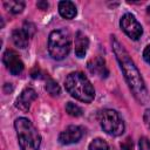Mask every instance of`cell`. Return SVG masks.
Masks as SVG:
<instances>
[{
	"label": "cell",
	"instance_id": "6da1fadb",
	"mask_svg": "<svg viewBox=\"0 0 150 150\" xmlns=\"http://www.w3.org/2000/svg\"><path fill=\"white\" fill-rule=\"evenodd\" d=\"M111 45H112V50L118 61L120 68L124 75L131 91L134 93L135 97L139 102H142V103L145 102L148 100V91H146L144 81L141 76V73L138 71V69L135 66L131 57L129 56V53L114 36L111 40Z\"/></svg>",
	"mask_w": 150,
	"mask_h": 150
},
{
	"label": "cell",
	"instance_id": "7a4b0ae2",
	"mask_svg": "<svg viewBox=\"0 0 150 150\" xmlns=\"http://www.w3.org/2000/svg\"><path fill=\"white\" fill-rule=\"evenodd\" d=\"M66 90L76 100L90 103L95 97V89L88 77L81 71L70 73L64 81Z\"/></svg>",
	"mask_w": 150,
	"mask_h": 150
},
{
	"label": "cell",
	"instance_id": "3957f363",
	"mask_svg": "<svg viewBox=\"0 0 150 150\" xmlns=\"http://www.w3.org/2000/svg\"><path fill=\"white\" fill-rule=\"evenodd\" d=\"M14 128L21 150H39L41 144V136L28 118H16L14 122Z\"/></svg>",
	"mask_w": 150,
	"mask_h": 150
},
{
	"label": "cell",
	"instance_id": "277c9868",
	"mask_svg": "<svg viewBox=\"0 0 150 150\" xmlns=\"http://www.w3.org/2000/svg\"><path fill=\"white\" fill-rule=\"evenodd\" d=\"M70 35L66 29H56L49 34L48 52L54 60H63L70 50Z\"/></svg>",
	"mask_w": 150,
	"mask_h": 150
},
{
	"label": "cell",
	"instance_id": "5b68a950",
	"mask_svg": "<svg viewBox=\"0 0 150 150\" xmlns=\"http://www.w3.org/2000/svg\"><path fill=\"white\" fill-rule=\"evenodd\" d=\"M98 121L103 131L110 136H120L124 131V122L116 110L105 109L101 111Z\"/></svg>",
	"mask_w": 150,
	"mask_h": 150
},
{
	"label": "cell",
	"instance_id": "8992f818",
	"mask_svg": "<svg viewBox=\"0 0 150 150\" xmlns=\"http://www.w3.org/2000/svg\"><path fill=\"white\" fill-rule=\"evenodd\" d=\"M120 26L122 28V30L132 40H137L141 38V35L143 34V28L141 26V23L137 21V19L130 14V13H125L121 20H120Z\"/></svg>",
	"mask_w": 150,
	"mask_h": 150
},
{
	"label": "cell",
	"instance_id": "52a82bcc",
	"mask_svg": "<svg viewBox=\"0 0 150 150\" xmlns=\"http://www.w3.org/2000/svg\"><path fill=\"white\" fill-rule=\"evenodd\" d=\"M2 62L12 75H19L23 70V62L21 61L19 55L12 49H7L4 53Z\"/></svg>",
	"mask_w": 150,
	"mask_h": 150
},
{
	"label": "cell",
	"instance_id": "ba28073f",
	"mask_svg": "<svg viewBox=\"0 0 150 150\" xmlns=\"http://www.w3.org/2000/svg\"><path fill=\"white\" fill-rule=\"evenodd\" d=\"M83 136V130L79 125H69L59 135V142L63 145L77 143Z\"/></svg>",
	"mask_w": 150,
	"mask_h": 150
},
{
	"label": "cell",
	"instance_id": "9c48e42d",
	"mask_svg": "<svg viewBox=\"0 0 150 150\" xmlns=\"http://www.w3.org/2000/svg\"><path fill=\"white\" fill-rule=\"evenodd\" d=\"M38 97L36 91L33 88H26L21 91V94L15 100V107L21 111H28L32 102Z\"/></svg>",
	"mask_w": 150,
	"mask_h": 150
},
{
	"label": "cell",
	"instance_id": "30bf717a",
	"mask_svg": "<svg viewBox=\"0 0 150 150\" xmlns=\"http://www.w3.org/2000/svg\"><path fill=\"white\" fill-rule=\"evenodd\" d=\"M88 69L91 74L97 75L100 77H107L109 74L107 66H105V61L101 56H97V57L90 60L88 62Z\"/></svg>",
	"mask_w": 150,
	"mask_h": 150
},
{
	"label": "cell",
	"instance_id": "8fae6325",
	"mask_svg": "<svg viewBox=\"0 0 150 150\" xmlns=\"http://www.w3.org/2000/svg\"><path fill=\"white\" fill-rule=\"evenodd\" d=\"M89 47V39L81 30L75 34V54L77 57H84Z\"/></svg>",
	"mask_w": 150,
	"mask_h": 150
},
{
	"label": "cell",
	"instance_id": "7c38bea8",
	"mask_svg": "<svg viewBox=\"0 0 150 150\" xmlns=\"http://www.w3.org/2000/svg\"><path fill=\"white\" fill-rule=\"evenodd\" d=\"M59 13L64 19H74L76 16V6L71 1H60L59 2Z\"/></svg>",
	"mask_w": 150,
	"mask_h": 150
},
{
	"label": "cell",
	"instance_id": "4fadbf2b",
	"mask_svg": "<svg viewBox=\"0 0 150 150\" xmlns=\"http://www.w3.org/2000/svg\"><path fill=\"white\" fill-rule=\"evenodd\" d=\"M12 40L14 42V45L19 48H26L28 46V40H29V35L22 29V28H18L15 30H13L12 33Z\"/></svg>",
	"mask_w": 150,
	"mask_h": 150
},
{
	"label": "cell",
	"instance_id": "5bb4252c",
	"mask_svg": "<svg viewBox=\"0 0 150 150\" xmlns=\"http://www.w3.org/2000/svg\"><path fill=\"white\" fill-rule=\"evenodd\" d=\"M6 9H8L11 13L13 14H19L22 12V9L25 8V2L23 1H19V0H9V1H5L4 2Z\"/></svg>",
	"mask_w": 150,
	"mask_h": 150
},
{
	"label": "cell",
	"instance_id": "9a60e30c",
	"mask_svg": "<svg viewBox=\"0 0 150 150\" xmlns=\"http://www.w3.org/2000/svg\"><path fill=\"white\" fill-rule=\"evenodd\" d=\"M46 90L48 94H50L52 96H59L60 93H61V89H60V86L57 84L56 81H54L53 79H48L47 82H46V86H45Z\"/></svg>",
	"mask_w": 150,
	"mask_h": 150
},
{
	"label": "cell",
	"instance_id": "2e32d148",
	"mask_svg": "<svg viewBox=\"0 0 150 150\" xmlns=\"http://www.w3.org/2000/svg\"><path fill=\"white\" fill-rule=\"evenodd\" d=\"M89 150H109L108 143L102 138H95L89 144Z\"/></svg>",
	"mask_w": 150,
	"mask_h": 150
},
{
	"label": "cell",
	"instance_id": "e0dca14e",
	"mask_svg": "<svg viewBox=\"0 0 150 150\" xmlns=\"http://www.w3.org/2000/svg\"><path fill=\"white\" fill-rule=\"evenodd\" d=\"M66 111L68 112V115H70V116H74V117H79V116H81L82 115V109L77 105V104H75V103H73V102H68L67 104H66Z\"/></svg>",
	"mask_w": 150,
	"mask_h": 150
},
{
	"label": "cell",
	"instance_id": "ac0fdd59",
	"mask_svg": "<svg viewBox=\"0 0 150 150\" xmlns=\"http://www.w3.org/2000/svg\"><path fill=\"white\" fill-rule=\"evenodd\" d=\"M139 150H150V141L146 137H141L138 141Z\"/></svg>",
	"mask_w": 150,
	"mask_h": 150
},
{
	"label": "cell",
	"instance_id": "d6986e66",
	"mask_svg": "<svg viewBox=\"0 0 150 150\" xmlns=\"http://www.w3.org/2000/svg\"><path fill=\"white\" fill-rule=\"evenodd\" d=\"M22 29H23V30L29 35V38L35 33V26H34L32 22H25V23H23Z\"/></svg>",
	"mask_w": 150,
	"mask_h": 150
},
{
	"label": "cell",
	"instance_id": "ffe728a7",
	"mask_svg": "<svg viewBox=\"0 0 150 150\" xmlns=\"http://www.w3.org/2000/svg\"><path fill=\"white\" fill-rule=\"evenodd\" d=\"M143 120H144V123L146 125V128L150 130V109H146L144 111V115H143Z\"/></svg>",
	"mask_w": 150,
	"mask_h": 150
},
{
	"label": "cell",
	"instance_id": "44dd1931",
	"mask_svg": "<svg viewBox=\"0 0 150 150\" xmlns=\"http://www.w3.org/2000/svg\"><path fill=\"white\" fill-rule=\"evenodd\" d=\"M143 57H144V60L150 64V45L144 49V52H143Z\"/></svg>",
	"mask_w": 150,
	"mask_h": 150
},
{
	"label": "cell",
	"instance_id": "7402d4cb",
	"mask_svg": "<svg viewBox=\"0 0 150 150\" xmlns=\"http://www.w3.org/2000/svg\"><path fill=\"white\" fill-rule=\"evenodd\" d=\"M36 5H38V7L41 8V9H47V8H48V2H47V1H39Z\"/></svg>",
	"mask_w": 150,
	"mask_h": 150
},
{
	"label": "cell",
	"instance_id": "603a6c76",
	"mask_svg": "<svg viewBox=\"0 0 150 150\" xmlns=\"http://www.w3.org/2000/svg\"><path fill=\"white\" fill-rule=\"evenodd\" d=\"M121 146H122V149H123V150H132V145H131L129 142H127V143H123Z\"/></svg>",
	"mask_w": 150,
	"mask_h": 150
},
{
	"label": "cell",
	"instance_id": "cb8c5ba5",
	"mask_svg": "<svg viewBox=\"0 0 150 150\" xmlns=\"http://www.w3.org/2000/svg\"><path fill=\"white\" fill-rule=\"evenodd\" d=\"M146 11H148V14H149V15H150V6H149V7H148V9H146Z\"/></svg>",
	"mask_w": 150,
	"mask_h": 150
}]
</instances>
